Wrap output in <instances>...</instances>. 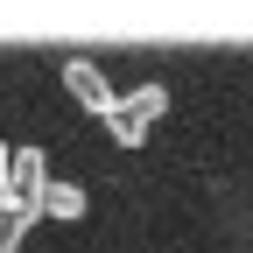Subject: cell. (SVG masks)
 <instances>
[{"label": "cell", "instance_id": "2", "mask_svg": "<svg viewBox=\"0 0 253 253\" xmlns=\"http://www.w3.org/2000/svg\"><path fill=\"white\" fill-rule=\"evenodd\" d=\"M42 190H49L42 148H7L0 155V197H7L14 211H42Z\"/></svg>", "mask_w": 253, "mask_h": 253}, {"label": "cell", "instance_id": "3", "mask_svg": "<svg viewBox=\"0 0 253 253\" xmlns=\"http://www.w3.org/2000/svg\"><path fill=\"white\" fill-rule=\"evenodd\" d=\"M63 91H71L84 113H99V120L120 106V99H113V84H106V71H99L91 56H63Z\"/></svg>", "mask_w": 253, "mask_h": 253}, {"label": "cell", "instance_id": "4", "mask_svg": "<svg viewBox=\"0 0 253 253\" xmlns=\"http://www.w3.org/2000/svg\"><path fill=\"white\" fill-rule=\"evenodd\" d=\"M42 211H49V218H84V190H78V183H49V190H42Z\"/></svg>", "mask_w": 253, "mask_h": 253}, {"label": "cell", "instance_id": "1", "mask_svg": "<svg viewBox=\"0 0 253 253\" xmlns=\"http://www.w3.org/2000/svg\"><path fill=\"white\" fill-rule=\"evenodd\" d=\"M162 113H169V91H162V84H141V91H126V99L106 113V134H113L120 148H141Z\"/></svg>", "mask_w": 253, "mask_h": 253}]
</instances>
